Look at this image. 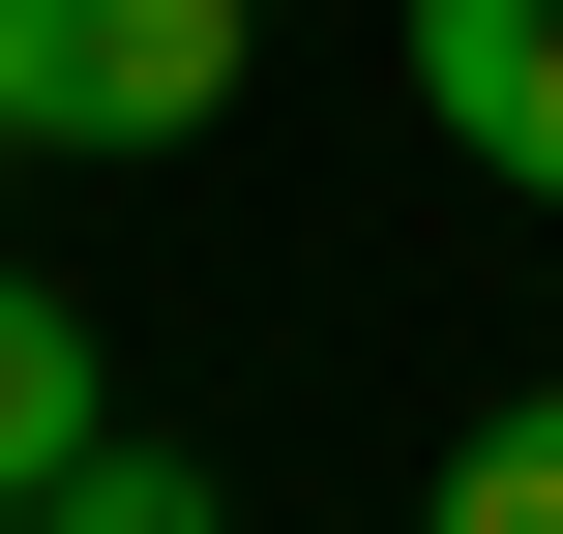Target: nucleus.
<instances>
[{
  "instance_id": "1",
  "label": "nucleus",
  "mask_w": 563,
  "mask_h": 534,
  "mask_svg": "<svg viewBox=\"0 0 563 534\" xmlns=\"http://www.w3.org/2000/svg\"><path fill=\"white\" fill-rule=\"evenodd\" d=\"M267 0H0V149H178L238 119Z\"/></svg>"
},
{
  "instance_id": "2",
  "label": "nucleus",
  "mask_w": 563,
  "mask_h": 534,
  "mask_svg": "<svg viewBox=\"0 0 563 534\" xmlns=\"http://www.w3.org/2000/svg\"><path fill=\"white\" fill-rule=\"evenodd\" d=\"M386 30H416V119L563 208V0H386Z\"/></svg>"
},
{
  "instance_id": "3",
  "label": "nucleus",
  "mask_w": 563,
  "mask_h": 534,
  "mask_svg": "<svg viewBox=\"0 0 563 534\" xmlns=\"http://www.w3.org/2000/svg\"><path fill=\"white\" fill-rule=\"evenodd\" d=\"M89 446H119V357H89V297H59V268H0V505H59Z\"/></svg>"
},
{
  "instance_id": "4",
  "label": "nucleus",
  "mask_w": 563,
  "mask_h": 534,
  "mask_svg": "<svg viewBox=\"0 0 563 534\" xmlns=\"http://www.w3.org/2000/svg\"><path fill=\"white\" fill-rule=\"evenodd\" d=\"M416 534H563V386H505V416L445 446V505H416Z\"/></svg>"
},
{
  "instance_id": "5",
  "label": "nucleus",
  "mask_w": 563,
  "mask_h": 534,
  "mask_svg": "<svg viewBox=\"0 0 563 534\" xmlns=\"http://www.w3.org/2000/svg\"><path fill=\"white\" fill-rule=\"evenodd\" d=\"M30 534H238V505H208L178 446H89V476H59V505H30Z\"/></svg>"
},
{
  "instance_id": "6",
  "label": "nucleus",
  "mask_w": 563,
  "mask_h": 534,
  "mask_svg": "<svg viewBox=\"0 0 563 534\" xmlns=\"http://www.w3.org/2000/svg\"><path fill=\"white\" fill-rule=\"evenodd\" d=\"M0 534H30V505H0Z\"/></svg>"
}]
</instances>
